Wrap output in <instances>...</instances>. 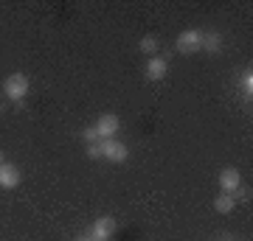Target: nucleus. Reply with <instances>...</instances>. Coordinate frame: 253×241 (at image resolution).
I'll return each instance as SVG.
<instances>
[{"label": "nucleus", "instance_id": "obj_16", "mask_svg": "<svg viewBox=\"0 0 253 241\" xmlns=\"http://www.w3.org/2000/svg\"><path fill=\"white\" fill-rule=\"evenodd\" d=\"M3 163H6V157H3V152H0V166H3Z\"/></svg>", "mask_w": 253, "mask_h": 241}, {"label": "nucleus", "instance_id": "obj_7", "mask_svg": "<svg viewBox=\"0 0 253 241\" xmlns=\"http://www.w3.org/2000/svg\"><path fill=\"white\" fill-rule=\"evenodd\" d=\"M113 230H116V222L110 219V216H101V219H96L90 227V239L93 241H110L113 239Z\"/></svg>", "mask_w": 253, "mask_h": 241}, {"label": "nucleus", "instance_id": "obj_9", "mask_svg": "<svg viewBox=\"0 0 253 241\" xmlns=\"http://www.w3.org/2000/svg\"><path fill=\"white\" fill-rule=\"evenodd\" d=\"M200 48L208 51V54H219V51H222V34H219V31H203Z\"/></svg>", "mask_w": 253, "mask_h": 241}, {"label": "nucleus", "instance_id": "obj_2", "mask_svg": "<svg viewBox=\"0 0 253 241\" xmlns=\"http://www.w3.org/2000/svg\"><path fill=\"white\" fill-rule=\"evenodd\" d=\"M99 149H101V160H110V163H124L129 157V149L121 140H116V138L99 140Z\"/></svg>", "mask_w": 253, "mask_h": 241}, {"label": "nucleus", "instance_id": "obj_3", "mask_svg": "<svg viewBox=\"0 0 253 241\" xmlns=\"http://www.w3.org/2000/svg\"><path fill=\"white\" fill-rule=\"evenodd\" d=\"M200 39H203V31L186 28V31H180V36H177V51H180V54H197Z\"/></svg>", "mask_w": 253, "mask_h": 241}, {"label": "nucleus", "instance_id": "obj_11", "mask_svg": "<svg viewBox=\"0 0 253 241\" xmlns=\"http://www.w3.org/2000/svg\"><path fill=\"white\" fill-rule=\"evenodd\" d=\"M234 205H236L234 194H219V197L214 199V210H217V213H231V210H234Z\"/></svg>", "mask_w": 253, "mask_h": 241}, {"label": "nucleus", "instance_id": "obj_14", "mask_svg": "<svg viewBox=\"0 0 253 241\" xmlns=\"http://www.w3.org/2000/svg\"><path fill=\"white\" fill-rule=\"evenodd\" d=\"M84 140H87V143H99V132H96V126H87V129H84Z\"/></svg>", "mask_w": 253, "mask_h": 241}, {"label": "nucleus", "instance_id": "obj_5", "mask_svg": "<svg viewBox=\"0 0 253 241\" xmlns=\"http://www.w3.org/2000/svg\"><path fill=\"white\" fill-rule=\"evenodd\" d=\"M219 188H222V194H234L236 188H242V174H239V169L228 166V169L219 171Z\"/></svg>", "mask_w": 253, "mask_h": 241}, {"label": "nucleus", "instance_id": "obj_15", "mask_svg": "<svg viewBox=\"0 0 253 241\" xmlns=\"http://www.w3.org/2000/svg\"><path fill=\"white\" fill-rule=\"evenodd\" d=\"M73 241H93V239H90V236H76Z\"/></svg>", "mask_w": 253, "mask_h": 241}, {"label": "nucleus", "instance_id": "obj_12", "mask_svg": "<svg viewBox=\"0 0 253 241\" xmlns=\"http://www.w3.org/2000/svg\"><path fill=\"white\" fill-rule=\"evenodd\" d=\"M138 48H141V51H144L146 56H158V48H161V39H158L155 34H146L144 39L138 42Z\"/></svg>", "mask_w": 253, "mask_h": 241}, {"label": "nucleus", "instance_id": "obj_6", "mask_svg": "<svg viewBox=\"0 0 253 241\" xmlns=\"http://www.w3.org/2000/svg\"><path fill=\"white\" fill-rule=\"evenodd\" d=\"M166 70H169V62H166L163 56H149V59H146L144 73H146L149 81H163L166 79Z\"/></svg>", "mask_w": 253, "mask_h": 241}, {"label": "nucleus", "instance_id": "obj_8", "mask_svg": "<svg viewBox=\"0 0 253 241\" xmlns=\"http://www.w3.org/2000/svg\"><path fill=\"white\" fill-rule=\"evenodd\" d=\"M23 182V174H20L17 166H11V163H3L0 166V188H17Z\"/></svg>", "mask_w": 253, "mask_h": 241}, {"label": "nucleus", "instance_id": "obj_1", "mask_svg": "<svg viewBox=\"0 0 253 241\" xmlns=\"http://www.w3.org/2000/svg\"><path fill=\"white\" fill-rule=\"evenodd\" d=\"M28 87H31V81H28L26 73H11V76H6V81H3V96L9 101H14V104H20V101L28 96Z\"/></svg>", "mask_w": 253, "mask_h": 241}, {"label": "nucleus", "instance_id": "obj_13", "mask_svg": "<svg viewBox=\"0 0 253 241\" xmlns=\"http://www.w3.org/2000/svg\"><path fill=\"white\" fill-rule=\"evenodd\" d=\"M87 157H90V160H101V149H99V143H87Z\"/></svg>", "mask_w": 253, "mask_h": 241}, {"label": "nucleus", "instance_id": "obj_4", "mask_svg": "<svg viewBox=\"0 0 253 241\" xmlns=\"http://www.w3.org/2000/svg\"><path fill=\"white\" fill-rule=\"evenodd\" d=\"M118 126H121L118 115H113V112H104V115L96 121V132H99V140H110V138H116Z\"/></svg>", "mask_w": 253, "mask_h": 241}, {"label": "nucleus", "instance_id": "obj_10", "mask_svg": "<svg viewBox=\"0 0 253 241\" xmlns=\"http://www.w3.org/2000/svg\"><path fill=\"white\" fill-rule=\"evenodd\" d=\"M239 90H242V99L251 104V99H253V73H251V68L242 70V76H239Z\"/></svg>", "mask_w": 253, "mask_h": 241}]
</instances>
